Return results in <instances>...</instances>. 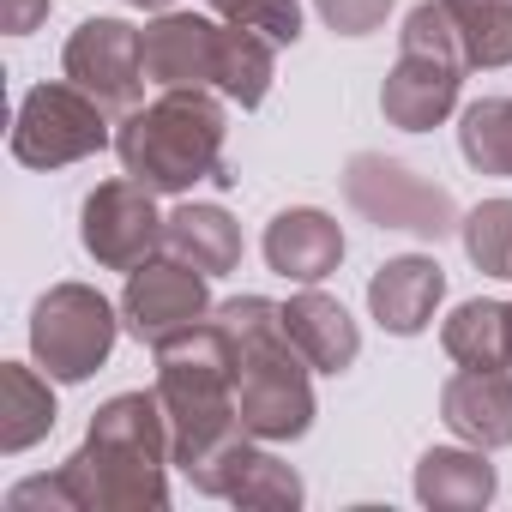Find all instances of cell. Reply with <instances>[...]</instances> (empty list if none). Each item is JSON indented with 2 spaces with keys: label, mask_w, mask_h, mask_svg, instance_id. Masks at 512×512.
Masks as SVG:
<instances>
[{
  "label": "cell",
  "mask_w": 512,
  "mask_h": 512,
  "mask_svg": "<svg viewBox=\"0 0 512 512\" xmlns=\"http://www.w3.org/2000/svg\"><path fill=\"white\" fill-rule=\"evenodd\" d=\"M458 151L476 175H506L512 181V97H482L458 121Z\"/></svg>",
  "instance_id": "23"
},
{
  "label": "cell",
  "mask_w": 512,
  "mask_h": 512,
  "mask_svg": "<svg viewBox=\"0 0 512 512\" xmlns=\"http://www.w3.org/2000/svg\"><path fill=\"white\" fill-rule=\"evenodd\" d=\"M109 109L79 91L73 79L67 85H37L25 91L19 115H13V157L25 169H67V163H85L109 145Z\"/></svg>",
  "instance_id": "8"
},
{
  "label": "cell",
  "mask_w": 512,
  "mask_h": 512,
  "mask_svg": "<svg viewBox=\"0 0 512 512\" xmlns=\"http://www.w3.org/2000/svg\"><path fill=\"white\" fill-rule=\"evenodd\" d=\"M440 296H446V272H440V260H428V253H398V260H386L368 278V308L392 338H416L434 320Z\"/></svg>",
  "instance_id": "16"
},
{
  "label": "cell",
  "mask_w": 512,
  "mask_h": 512,
  "mask_svg": "<svg viewBox=\"0 0 512 512\" xmlns=\"http://www.w3.org/2000/svg\"><path fill=\"white\" fill-rule=\"evenodd\" d=\"M314 7H320V19L338 37H368V31L386 25V13L398 7V0H314Z\"/></svg>",
  "instance_id": "27"
},
{
  "label": "cell",
  "mask_w": 512,
  "mask_h": 512,
  "mask_svg": "<svg viewBox=\"0 0 512 512\" xmlns=\"http://www.w3.org/2000/svg\"><path fill=\"white\" fill-rule=\"evenodd\" d=\"M278 79V43L266 31H241V25H223V49H217V91L235 103V109H260L266 91Z\"/></svg>",
  "instance_id": "21"
},
{
  "label": "cell",
  "mask_w": 512,
  "mask_h": 512,
  "mask_svg": "<svg viewBox=\"0 0 512 512\" xmlns=\"http://www.w3.org/2000/svg\"><path fill=\"white\" fill-rule=\"evenodd\" d=\"M211 13L223 25H241V31H266L278 49L302 37V7L296 0H211Z\"/></svg>",
  "instance_id": "26"
},
{
  "label": "cell",
  "mask_w": 512,
  "mask_h": 512,
  "mask_svg": "<svg viewBox=\"0 0 512 512\" xmlns=\"http://www.w3.org/2000/svg\"><path fill=\"white\" fill-rule=\"evenodd\" d=\"M217 49L223 25L199 13H163L157 25H145V79L163 91H205L217 85Z\"/></svg>",
  "instance_id": "13"
},
{
  "label": "cell",
  "mask_w": 512,
  "mask_h": 512,
  "mask_svg": "<svg viewBox=\"0 0 512 512\" xmlns=\"http://www.w3.org/2000/svg\"><path fill=\"white\" fill-rule=\"evenodd\" d=\"M157 398L169 416L181 476H193L205 458H217L229 440L247 434L235 410V356L217 320H199L157 344Z\"/></svg>",
  "instance_id": "3"
},
{
  "label": "cell",
  "mask_w": 512,
  "mask_h": 512,
  "mask_svg": "<svg viewBox=\"0 0 512 512\" xmlns=\"http://www.w3.org/2000/svg\"><path fill=\"white\" fill-rule=\"evenodd\" d=\"M61 67L103 109L127 115V109H139V91H145V31H133L127 19H85L67 37Z\"/></svg>",
  "instance_id": "11"
},
{
  "label": "cell",
  "mask_w": 512,
  "mask_h": 512,
  "mask_svg": "<svg viewBox=\"0 0 512 512\" xmlns=\"http://www.w3.org/2000/svg\"><path fill=\"white\" fill-rule=\"evenodd\" d=\"M211 314V278L175 253L163 260H145L139 272H127V290H121V326L139 338V344H163L187 326H199Z\"/></svg>",
  "instance_id": "10"
},
{
  "label": "cell",
  "mask_w": 512,
  "mask_h": 512,
  "mask_svg": "<svg viewBox=\"0 0 512 512\" xmlns=\"http://www.w3.org/2000/svg\"><path fill=\"white\" fill-rule=\"evenodd\" d=\"M55 416H61L55 410V392H49V380L37 368L0 362V452H7V458L31 452L37 440H49Z\"/></svg>",
  "instance_id": "20"
},
{
  "label": "cell",
  "mask_w": 512,
  "mask_h": 512,
  "mask_svg": "<svg viewBox=\"0 0 512 512\" xmlns=\"http://www.w3.org/2000/svg\"><path fill=\"white\" fill-rule=\"evenodd\" d=\"M115 338H121V308H109V296H97L91 284H55L31 308V356L61 386L91 380L115 356Z\"/></svg>",
  "instance_id": "6"
},
{
  "label": "cell",
  "mask_w": 512,
  "mask_h": 512,
  "mask_svg": "<svg viewBox=\"0 0 512 512\" xmlns=\"http://www.w3.org/2000/svg\"><path fill=\"white\" fill-rule=\"evenodd\" d=\"M127 7H139V13H169L175 0H127Z\"/></svg>",
  "instance_id": "29"
},
{
  "label": "cell",
  "mask_w": 512,
  "mask_h": 512,
  "mask_svg": "<svg viewBox=\"0 0 512 512\" xmlns=\"http://www.w3.org/2000/svg\"><path fill=\"white\" fill-rule=\"evenodd\" d=\"M506 362H512V302H506Z\"/></svg>",
  "instance_id": "30"
},
{
  "label": "cell",
  "mask_w": 512,
  "mask_h": 512,
  "mask_svg": "<svg viewBox=\"0 0 512 512\" xmlns=\"http://www.w3.org/2000/svg\"><path fill=\"white\" fill-rule=\"evenodd\" d=\"M500 488L482 446H434L416 458V500L434 512H476Z\"/></svg>",
  "instance_id": "18"
},
{
  "label": "cell",
  "mask_w": 512,
  "mask_h": 512,
  "mask_svg": "<svg viewBox=\"0 0 512 512\" xmlns=\"http://www.w3.org/2000/svg\"><path fill=\"white\" fill-rule=\"evenodd\" d=\"M55 0H0V25H7V37H31L43 19H49Z\"/></svg>",
  "instance_id": "28"
},
{
  "label": "cell",
  "mask_w": 512,
  "mask_h": 512,
  "mask_svg": "<svg viewBox=\"0 0 512 512\" xmlns=\"http://www.w3.org/2000/svg\"><path fill=\"white\" fill-rule=\"evenodd\" d=\"M266 266L278 272V278H290V284H320V278H332L338 272V260H344V229H338V217H326V211H314V205H290V211H278L272 223H266Z\"/></svg>",
  "instance_id": "15"
},
{
  "label": "cell",
  "mask_w": 512,
  "mask_h": 512,
  "mask_svg": "<svg viewBox=\"0 0 512 512\" xmlns=\"http://www.w3.org/2000/svg\"><path fill=\"white\" fill-rule=\"evenodd\" d=\"M398 37L404 43H398V67L380 85V115L398 133H428V127H440L458 109V85H464L470 61H464L458 25H452V13L440 7V0L410 7Z\"/></svg>",
  "instance_id": "5"
},
{
  "label": "cell",
  "mask_w": 512,
  "mask_h": 512,
  "mask_svg": "<svg viewBox=\"0 0 512 512\" xmlns=\"http://www.w3.org/2000/svg\"><path fill=\"white\" fill-rule=\"evenodd\" d=\"M284 332H290V344L308 356L314 374H344V368H356V356H362L356 320L344 314L338 296H326V290H314V284L284 302Z\"/></svg>",
  "instance_id": "17"
},
{
  "label": "cell",
  "mask_w": 512,
  "mask_h": 512,
  "mask_svg": "<svg viewBox=\"0 0 512 512\" xmlns=\"http://www.w3.org/2000/svg\"><path fill=\"white\" fill-rule=\"evenodd\" d=\"M440 422L482 452L512 446V374L506 368H464L440 386Z\"/></svg>",
  "instance_id": "14"
},
{
  "label": "cell",
  "mask_w": 512,
  "mask_h": 512,
  "mask_svg": "<svg viewBox=\"0 0 512 512\" xmlns=\"http://www.w3.org/2000/svg\"><path fill=\"white\" fill-rule=\"evenodd\" d=\"M458 235L482 278H512V199H482L458 223Z\"/></svg>",
  "instance_id": "25"
},
{
  "label": "cell",
  "mask_w": 512,
  "mask_h": 512,
  "mask_svg": "<svg viewBox=\"0 0 512 512\" xmlns=\"http://www.w3.org/2000/svg\"><path fill=\"white\" fill-rule=\"evenodd\" d=\"M163 253L199 266L205 278H223L241 266V223L223 205H175L163 217Z\"/></svg>",
  "instance_id": "19"
},
{
  "label": "cell",
  "mask_w": 512,
  "mask_h": 512,
  "mask_svg": "<svg viewBox=\"0 0 512 512\" xmlns=\"http://www.w3.org/2000/svg\"><path fill=\"white\" fill-rule=\"evenodd\" d=\"M169 464H175V440H169L163 398L121 392L91 416L85 446L55 470V482L67 512H163Z\"/></svg>",
  "instance_id": "1"
},
{
  "label": "cell",
  "mask_w": 512,
  "mask_h": 512,
  "mask_svg": "<svg viewBox=\"0 0 512 512\" xmlns=\"http://www.w3.org/2000/svg\"><path fill=\"white\" fill-rule=\"evenodd\" d=\"M470 67H512V0H440Z\"/></svg>",
  "instance_id": "24"
},
{
  "label": "cell",
  "mask_w": 512,
  "mask_h": 512,
  "mask_svg": "<svg viewBox=\"0 0 512 512\" xmlns=\"http://www.w3.org/2000/svg\"><path fill=\"white\" fill-rule=\"evenodd\" d=\"M199 494H211V500H235V506H272V512H296L302 506V476L278 458V452H266V440H253V434H241V440H229L217 458H205L193 476H187Z\"/></svg>",
  "instance_id": "12"
},
{
  "label": "cell",
  "mask_w": 512,
  "mask_h": 512,
  "mask_svg": "<svg viewBox=\"0 0 512 512\" xmlns=\"http://www.w3.org/2000/svg\"><path fill=\"white\" fill-rule=\"evenodd\" d=\"M211 320L223 326L229 356H235V410H241V428L253 440H266V446L302 440L314 428V380H308L314 368L290 344L284 308L266 302V296H235V302L211 308Z\"/></svg>",
  "instance_id": "2"
},
{
  "label": "cell",
  "mask_w": 512,
  "mask_h": 512,
  "mask_svg": "<svg viewBox=\"0 0 512 512\" xmlns=\"http://www.w3.org/2000/svg\"><path fill=\"white\" fill-rule=\"evenodd\" d=\"M344 199H350V211H362L368 223L404 229V235H422V241H446V235L464 223L446 187L422 181L410 163L380 157V151H356V157L344 163Z\"/></svg>",
  "instance_id": "7"
},
{
  "label": "cell",
  "mask_w": 512,
  "mask_h": 512,
  "mask_svg": "<svg viewBox=\"0 0 512 512\" xmlns=\"http://www.w3.org/2000/svg\"><path fill=\"white\" fill-rule=\"evenodd\" d=\"M223 103L211 91H163L145 109H127V121L115 127V151L121 169L133 181H145L151 193H193L199 181L229 187V163H223Z\"/></svg>",
  "instance_id": "4"
},
{
  "label": "cell",
  "mask_w": 512,
  "mask_h": 512,
  "mask_svg": "<svg viewBox=\"0 0 512 512\" xmlns=\"http://www.w3.org/2000/svg\"><path fill=\"white\" fill-rule=\"evenodd\" d=\"M440 344L458 368H506V302H458Z\"/></svg>",
  "instance_id": "22"
},
{
  "label": "cell",
  "mask_w": 512,
  "mask_h": 512,
  "mask_svg": "<svg viewBox=\"0 0 512 512\" xmlns=\"http://www.w3.org/2000/svg\"><path fill=\"white\" fill-rule=\"evenodd\" d=\"M79 241L97 266L109 272H139L145 260H157L163 247V217H157V193L145 181H103L85 211H79Z\"/></svg>",
  "instance_id": "9"
}]
</instances>
